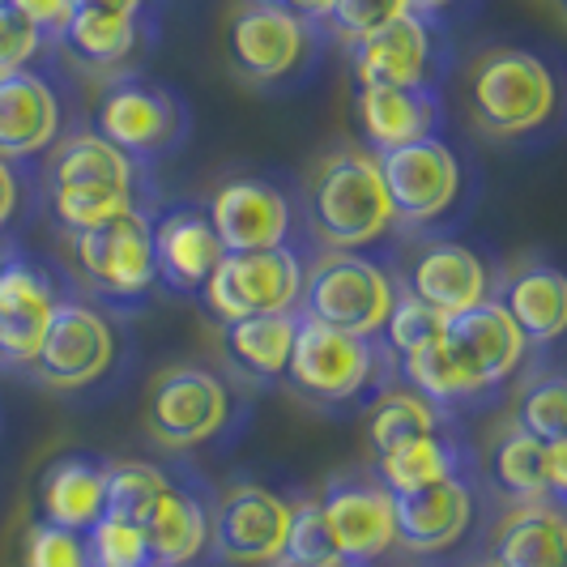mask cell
Masks as SVG:
<instances>
[{
  "label": "cell",
  "instance_id": "obj_26",
  "mask_svg": "<svg viewBox=\"0 0 567 567\" xmlns=\"http://www.w3.org/2000/svg\"><path fill=\"white\" fill-rule=\"evenodd\" d=\"M495 303L508 312L529 346H550L567 324V282L550 265H525L504 278Z\"/></svg>",
  "mask_w": 567,
  "mask_h": 567
},
{
  "label": "cell",
  "instance_id": "obj_11",
  "mask_svg": "<svg viewBox=\"0 0 567 567\" xmlns=\"http://www.w3.org/2000/svg\"><path fill=\"white\" fill-rule=\"evenodd\" d=\"M230 419L227 384L205 368H171L145 401V431L167 449H197Z\"/></svg>",
  "mask_w": 567,
  "mask_h": 567
},
{
  "label": "cell",
  "instance_id": "obj_38",
  "mask_svg": "<svg viewBox=\"0 0 567 567\" xmlns=\"http://www.w3.org/2000/svg\"><path fill=\"white\" fill-rule=\"evenodd\" d=\"M516 431L534 435L538 444H567V384L564 375L538 380L516 405Z\"/></svg>",
  "mask_w": 567,
  "mask_h": 567
},
{
  "label": "cell",
  "instance_id": "obj_14",
  "mask_svg": "<svg viewBox=\"0 0 567 567\" xmlns=\"http://www.w3.org/2000/svg\"><path fill=\"white\" fill-rule=\"evenodd\" d=\"M205 218L218 235L223 252H265L290 244V200L278 184L260 175L227 179L209 205Z\"/></svg>",
  "mask_w": 567,
  "mask_h": 567
},
{
  "label": "cell",
  "instance_id": "obj_30",
  "mask_svg": "<svg viewBox=\"0 0 567 567\" xmlns=\"http://www.w3.org/2000/svg\"><path fill=\"white\" fill-rule=\"evenodd\" d=\"M299 312H274V316H248L223 324V350L239 371L256 380H278L295 346Z\"/></svg>",
  "mask_w": 567,
  "mask_h": 567
},
{
  "label": "cell",
  "instance_id": "obj_28",
  "mask_svg": "<svg viewBox=\"0 0 567 567\" xmlns=\"http://www.w3.org/2000/svg\"><path fill=\"white\" fill-rule=\"evenodd\" d=\"M495 567H567V525L555 504H520L495 534Z\"/></svg>",
  "mask_w": 567,
  "mask_h": 567
},
{
  "label": "cell",
  "instance_id": "obj_15",
  "mask_svg": "<svg viewBox=\"0 0 567 567\" xmlns=\"http://www.w3.org/2000/svg\"><path fill=\"white\" fill-rule=\"evenodd\" d=\"M444 350H449V359H453L456 368L465 371L483 393H491L504 375L520 368V359H525V350H529V341L520 338V329L508 320V312L495 303V299H486V303H474V308H465V312H453L444 316Z\"/></svg>",
  "mask_w": 567,
  "mask_h": 567
},
{
  "label": "cell",
  "instance_id": "obj_20",
  "mask_svg": "<svg viewBox=\"0 0 567 567\" xmlns=\"http://www.w3.org/2000/svg\"><path fill=\"white\" fill-rule=\"evenodd\" d=\"M359 124L375 154L440 137L444 128L440 85H359Z\"/></svg>",
  "mask_w": 567,
  "mask_h": 567
},
{
  "label": "cell",
  "instance_id": "obj_29",
  "mask_svg": "<svg viewBox=\"0 0 567 567\" xmlns=\"http://www.w3.org/2000/svg\"><path fill=\"white\" fill-rule=\"evenodd\" d=\"M453 474H461V449L444 431H426V435L401 440L393 449L375 453V483L389 495L423 491V486L453 478Z\"/></svg>",
  "mask_w": 567,
  "mask_h": 567
},
{
  "label": "cell",
  "instance_id": "obj_13",
  "mask_svg": "<svg viewBox=\"0 0 567 567\" xmlns=\"http://www.w3.org/2000/svg\"><path fill=\"white\" fill-rule=\"evenodd\" d=\"M286 529H290V504L269 486L244 483L223 495L214 508L209 542L218 559L239 567H274L282 559Z\"/></svg>",
  "mask_w": 567,
  "mask_h": 567
},
{
  "label": "cell",
  "instance_id": "obj_9",
  "mask_svg": "<svg viewBox=\"0 0 567 567\" xmlns=\"http://www.w3.org/2000/svg\"><path fill=\"white\" fill-rule=\"evenodd\" d=\"M115 363V329L90 303H60L27 368L48 389H85Z\"/></svg>",
  "mask_w": 567,
  "mask_h": 567
},
{
  "label": "cell",
  "instance_id": "obj_31",
  "mask_svg": "<svg viewBox=\"0 0 567 567\" xmlns=\"http://www.w3.org/2000/svg\"><path fill=\"white\" fill-rule=\"evenodd\" d=\"M56 43L85 69H120L133 60L137 43H142V18L78 9Z\"/></svg>",
  "mask_w": 567,
  "mask_h": 567
},
{
  "label": "cell",
  "instance_id": "obj_50",
  "mask_svg": "<svg viewBox=\"0 0 567 567\" xmlns=\"http://www.w3.org/2000/svg\"><path fill=\"white\" fill-rule=\"evenodd\" d=\"M0 4H4V0H0Z\"/></svg>",
  "mask_w": 567,
  "mask_h": 567
},
{
  "label": "cell",
  "instance_id": "obj_25",
  "mask_svg": "<svg viewBox=\"0 0 567 567\" xmlns=\"http://www.w3.org/2000/svg\"><path fill=\"white\" fill-rule=\"evenodd\" d=\"M137 171L142 167L124 150L103 142L94 128H82V133L60 137L48 150L43 179H48V193H56V188H120V193L137 197Z\"/></svg>",
  "mask_w": 567,
  "mask_h": 567
},
{
  "label": "cell",
  "instance_id": "obj_21",
  "mask_svg": "<svg viewBox=\"0 0 567 567\" xmlns=\"http://www.w3.org/2000/svg\"><path fill=\"white\" fill-rule=\"evenodd\" d=\"M60 99L52 82L34 69L0 78V158H34L60 142Z\"/></svg>",
  "mask_w": 567,
  "mask_h": 567
},
{
  "label": "cell",
  "instance_id": "obj_49",
  "mask_svg": "<svg viewBox=\"0 0 567 567\" xmlns=\"http://www.w3.org/2000/svg\"><path fill=\"white\" fill-rule=\"evenodd\" d=\"M486 567H495V564H486Z\"/></svg>",
  "mask_w": 567,
  "mask_h": 567
},
{
  "label": "cell",
  "instance_id": "obj_24",
  "mask_svg": "<svg viewBox=\"0 0 567 567\" xmlns=\"http://www.w3.org/2000/svg\"><path fill=\"white\" fill-rule=\"evenodd\" d=\"M209 525H214V512L197 491L171 483L137 529L150 546L154 567H193L209 550Z\"/></svg>",
  "mask_w": 567,
  "mask_h": 567
},
{
  "label": "cell",
  "instance_id": "obj_17",
  "mask_svg": "<svg viewBox=\"0 0 567 567\" xmlns=\"http://www.w3.org/2000/svg\"><path fill=\"white\" fill-rule=\"evenodd\" d=\"M320 516L329 525V534L338 542L341 559L350 567H368L380 555H389L398 546V529H393V495L380 483L368 478H341L324 491Z\"/></svg>",
  "mask_w": 567,
  "mask_h": 567
},
{
  "label": "cell",
  "instance_id": "obj_18",
  "mask_svg": "<svg viewBox=\"0 0 567 567\" xmlns=\"http://www.w3.org/2000/svg\"><path fill=\"white\" fill-rule=\"evenodd\" d=\"M405 295H414L440 316L465 312L491 299V269L474 248L456 239H435L405 265Z\"/></svg>",
  "mask_w": 567,
  "mask_h": 567
},
{
  "label": "cell",
  "instance_id": "obj_7",
  "mask_svg": "<svg viewBox=\"0 0 567 567\" xmlns=\"http://www.w3.org/2000/svg\"><path fill=\"white\" fill-rule=\"evenodd\" d=\"M303 256L290 244L265 248V252H227L209 282L200 286L205 308L218 316L223 324L248 320V316H274L299 308L303 290Z\"/></svg>",
  "mask_w": 567,
  "mask_h": 567
},
{
  "label": "cell",
  "instance_id": "obj_48",
  "mask_svg": "<svg viewBox=\"0 0 567 567\" xmlns=\"http://www.w3.org/2000/svg\"><path fill=\"white\" fill-rule=\"evenodd\" d=\"M274 567H295V564H274Z\"/></svg>",
  "mask_w": 567,
  "mask_h": 567
},
{
  "label": "cell",
  "instance_id": "obj_6",
  "mask_svg": "<svg viewBox=\"0 0 567 567\" xmlns=\"http://www.w3.org/2000/svg\"><path fill=\"white\" fill-rule=\"evenodd\" d=\"M94 133L145 167L167 158L188 137V107L167 85L150 78H124L103 90L94 107Z\"/></svg>",
  "mask_w": 567,
  "mask_h": 567
},
{
  "label": "cell",
  "instance_id": "obj_45",
  "mask_svg": "<svg viewBox=\"0 0 567 567\" xmlns=\"http://www.w3.org/2000/svg\"><path fill=\"white\" fill-rule=\"evenodd\" d=\"M269 4H278V9H286V13H295V18L308 22V27L329 22V9H333V0H269Z\"/></svg>",
  "mask_w": 567,
  "mask_h": 567
},
{
  "label": "cell",
  "instance_id": "obj_1",
  "mask_svg": "<svg viewBox=\"0 0 567 567\" xmlns=\"http://www.w3.org/2000/svg\"><path fill=\"white\" fill-rule=\"evenodd\" d=\"M303 209L324 252H368L398 227L375 154L354 145H341L316 163L303 188Z\"/></svg>",
  "mask_w": 567,
  "mask_h": 567
},
{
  "label": "cell",
  "instance_id": "obj_40",
  "mask_svg": "<svg viewBox=\"0 0 567 567\" xmlns=\"http://www.w3.org/2000/svg\"><path fill=\"white\" fill-rule=\"evenodd\" d=\"M401 13H410V0H333L324 27L350 48V43L368 39L375 30H384L389 22H398Z\"/></svg>",
  "mask_w": 567,
  "mask_h": 567
},
{
  "label": "cell",
  "instance_id": "obj_46",
  "mask_svg": "<svg viewBox=\"0 0 567 567\" xmlns=\"http://www.w3.org/2000/svg\"><path fill=\"white\" fill-rule=\"evenodd\" d=\"M78 9H99V13H124V18H142L145 0H73Z\"/></svg>",
  "mask_w": 567,
  "mask_h": 567
},
{
  "label": "cell",
  "instance_id": "obj_4",
  "mask_svg": "<svg viewBox=\"0 0 567 567\" xmlns=\"http://www.w3.org/2000/svg\"><path fill=\"white\" fill-rule=\"evenodd\" d=\"M398 303V286L384 265L368 252H320L303 269V290L295 312L341 333L380 338Z\"/></svg>",
  "mask_w": 567,
  "mask_h": 567
},
{
  "label": "cell",
  "instance_id": "obj_5",
  "mask_svg": "<svg viewBox=\"0 0 567 567\" xmlns=\"http://www.w3.org/2000/svg\"><path fill=\"white\" fill-rule=\"evenodd\" d=\"M69 256L73 269L99 299H142L150 286L158 282L154 269V214L133 205L128 214H120L112 223L94 230L69 235Z\"/></svg>",
  "mask_w": 567,
  "mask_h": 567
},
{
  "label": "cell",
  "instance_id": "obj_35",
  "mask_svg": "<svg viewBox=\"0 0 567 567\" xmlns=\"http://www.w3.org/2000/svg\"><path fill=\"white\" fill-rule=\"evenodd\" d=\"M133 205H137V197L120 193V188H56V193H48L52 223L64 235L103 227V223H112L120 214H128Z\"/></svg>",
  "mask_w": 567,
  "mask_h": 567
},
{
  "label": "cell",
  "instance_id": "obj_42",
  "mask_svg": "<svg viewBox=\"0 0 567 567\" xmlns=\"http://www.w3.org/2000/svg\"><path fill=\"white\" fill-rule=\"evenodd\" d=\"M39 48H43V34L30 27L18 9L0 4V78L13 69H30Z\"/></svg>",
  "mask_w": 567,
  "mask_h": 567
},
{
  "label": "cell",
  "instance_id": "obj_41",
  "mask_svg": "<svg viewBox=\"0 0 567 567\" xmlns=\"http://www.w3.org/2000/svg\"><path fill=\"white\" fill-rule=\"evenodd\" d=\"M27 567H90L85 555V534L60 529V525H30L27 534Z\"/></svg>",
  "mask_w": 567,
  "mask_h": 567
},
{
  "label": "cell",
  "instance_id": "obj_3",
  "mask_svg": "<svg viewBox=\"0 0 567 567\" xmlns=\"http://www.w3.org/2000/svg\"><path fill=\"white\" fill-rule=\"evenodd\" d=\"M384 371H398V363L384 346H375V338L341 333L299 316L282 380L295 398L312 405H350L359 398H375Z\"/></svg>",
  "mask_w": 567,
  "mask_h": 567
},
{
  "label": "cell",
  "instance_id": "obj_34",
  "mask_svg": "<svg viewBox=\"0 0 567 567\" xmlns=\"http://www.w3.org/2000/svg\"><path fill=\"white\" fill-rule=\"evenodd\" d=\"M398 368L405 371V389L423 393V398L435 401L440 410H449V405H465V401L483 398V389H478V384H474V380H470V375H465V371L449 359L444 341H431L426 350L410 354V359H401Z\"/></svg>",
  "mask_w": 567,
  "mask_h": 567
},
{
  "label": "cell",
  "instance_id": "obj_23",
  "mask_svg": "<svg viewBox=\"0 0 567 567\" xmlns=\"http://www.w3.org/2000/svg\"><path fill=\"white\" fill-rule=\"evenodd\" d=\"M491 478L516 504H564L567 495V444H538L534 435L516 431L495 444Z\"/></svg>",
  "mask_w": 567,
  "mask_h": 567
},
{
  "label": "cell",
  "instance_id": "obj_37",
  "mask_svg": "<svg viewBox=\"0 0 567 567\" xmlns=\"http://www.w3.org/2000/svg\"><path fill=\"white\" fill-rule=\"evenodd\" d=\"M380 333H384V350L393 354V363H401V359L426 350L431 341H440L444 316L435 312V308H426V303H419L414 295L398 290V303H393V312H389Z\"/></svg>",
  "mask_w": 567,
  "mask_h": 567
},
{
  "label": "cell",
  "instance_id": "obj_51",
  "mask_svg": "<svg viewBox=\"0 0 567 567\" xmlns=\"http://www.w3.org/2000/svg\"><path fill=\"white\" fill-rule=\"evenodd\" d=\"M0 256H4V252H0Z\"/></svg>",
  "mask_w": 567,
  "mask_h": 567
},
{
  "label": "cell",
  "instance_id": "obj_22",
  "mask_svg": "<svg viewBox=\"0 0 567 567\" xmlns=\"http://www.w3.org/2000/svg\"><path fill=\"white\" fill-rule=\"evenodd\" d=\"M223 244L209 227L205 209H171L154 223V269L158 282H167L179 295H197L209 282V274L223 260Z\"/></svg>",
  "mask_w": 567,
  "mask_h": 567
},
{
  "label": "cell",
  "instance_id": "obj_43",
  "mask_svg": "<svg viewBox=\"0 0 567 567\" xmlns=\"http://www.w3.org/2000/svg\"><path fill=\"white\" fill-rule=\"evenodd\" d=\"M4 4H9V9H18V13H22L30 27L43 34V39H60L64 27L73 22V13H78V4H73V0H4Z\"/></svg>",
  "mask_w": 567,
  "mask_h": 567
},
{
  "label": "cell",
  "instance_id": "obj_16",
  "mask_svg": "<svg viewBox=\"0 0 567 567\" xmlns=\"http://www.w3.org/2000/svg\"><path fill=\"white\" fill-rule=\"evenodd\" d=\"M60 308L56 274L27 256H0V359L27 368Z\"/></svg>",
  "mask_w": 567,
  "mask_h": 567
},
{
  "label": "cell",
  "instance_id": "obj_36",
  "mask_svg": "<svg viewBox=\"0 0 567 567\" xmlns=\"http://www.w3.org/2000/svg\"><path fill=\"white\" fill-rule=\"evenodd\" d=\"M278 564H295V567H350L341 559L338 542L329 534L324 516H320V504L308 499L299 508H290V529H286V546Z\"/></svg>",
  "mask_w": 567,
  "mask_h": 567
},
{
  "label": "cell",
  "instance_id": "obj_10",
  "mask_svg": "<svg viewBox=\"0 0 567 567\" xmlns=\"http://www.w3.org/2000/svg\"><path fill=\"white\" fill-rule=\"evenodd\" d=\"M312 30L269 0H244L230 13L227 27V56L239 78L252 85H278L286 82L312 48Z\"/></svg>",
  "mask_w": 567,
  "mask_h": 567
},
{
  "label": "cell",
  "instance_id": "obj_8",
  "mask_svg": "<svg viewBox=\"0 0 567 567\" xmlns=\"http://www.w3.org/2000/svg\"><path fill=\"white\" fill-rule=\"evenodd\" d=\"M375 167L384 179L393 218L410 223V227L444 218L461 197V158L444 137L384 150V154H375Z\"/></svg>",
  "mask_w": 567,
  "mask_h": 567
},
{
  "label": "cell",
  "instance_id": "obj_12",
  "mask_svg": "<svg viewBox=\"0 0 567 567\" xmlns=\"http://www.w3.org/2000/svg\"><path fill=\"white\" fill-rule=\"evenodd\" d=\"M440 27L414 9L350 43V69L359 85H440Z\"/></svg>",
  "mask_w": 567,
  "mask_h": 567
},
{
  "label": "cell",
  "instance_id": "obj_44",
  "mask_svg": "<svg viewBox=\"0 0 567 567\" xmlns=\"http://www.w3.org/2000/svg\"><path fill=\"white\" fill-rule=\"evenodd\" d=\"M18 205H22V179H18L9 158H0V230L13 223Z\"/></svg>",
  "mask_w": 567,
  "mask_h": 567
},
{
  "label": "cell",
  "instance_id": "obj_47",
  "mask_svg": "<svg viewBox=\"0 0 567 567\" xmlns=\"http://www.w3.org/2000/svg\"><path fill=\"white\" fill-rule=\"evenodd\" d=\"M449 4H456V0H410V9H414V13H426V18H435V13H444Z\"/></svg>",
  "mask_w": 567,
  "mask_h": 567
},
{
  "label": "cell",
  "instance_id": "obj_39",
  "mask_svg": "<svg viewBox=\"0 0 567 567\" xmlns=\"http://www.w3.org/2000/svg\"><path fill=\"white\" fill-rule=\"evenodd\" d=\"M85 555H90V567H154L142 529L112 516H99L85 529Z\"/></svg>",
  "mask_w": 567,
  "mask_h": 567
},
{
  "label": "cell",
  "instance_id": "obj_19",
  "mask_svg": "<svg viewBox=\"0 0 567 567\" xmlns=\"http://www.w3.org/2000/svg\"><path fill=\"white\" fill-rule=\"evenodd\" d=\"M470 520H474V491L465 483V474L393 495V529L401 546L414 555H435L456 546L470 534Z\"/></svg>",
  "mask_w": 567,
  "mask_h": 567
},
{
  "label": "cell",
  "instance_id": "obj_33",
  "mask_svg": "<svg viewBox=\"0 0 567 567\" xmlns=\"http://www.w3.org/2000/svg\"><path fill=\"white\" fill-rule=\"evenodd\" d=\"M171 486L167 470L150 461H107L103 470V516L142 525L145 512L158 504V495Z\"/></svg>",
  "mask_w": 567,
  "mask_h": 567
},
{
  "label": "cell",
  "instance_id": "obj_27",
  "mask_svg": "<svg viewBox=\"0 0 567 567\" xmlns=\"http://www.w3.org/2000/svg\"><path fill=\"white\" fill-rule=\"evenodd\" d=\"M103 470L107 461L85 453L56 456L39 483V508L48 525L85 534L103 516Z\"/></svg>",
  "mask_w": 567,
  "mask_h": 567
},
{
  "label": "cell",
  "instance_id": "obj_2",
  "mask_svg": "<svg viewBox=\"0 0 567 567\" xmlns=\"http://www.w3.org/2000/svg\"><path fill=\"white\" fill-rule=\"evenodd\" d=\"M559 85L525 48H486L465 64V107L486 137H529L555 115Z\"/></svg>",
  "mask_w": 567,
  "mask_h": 567
},
{
  "label": "cell",
  "instance_id": "obj_32",
  "mask_svg": "<svg viewBox=\"0 0 567 567\" xmlns=\"http://www.w3.org/2000/svg\"><path fill=\"white\" fill-rule=\"evenodd\" d=\"M426 431H444V410L435 401H426L423 393L414 389H380L371 398L368 410V440L375 453L393 449L401 440H414V435H426Z\"/></svg>",
  "mask_w": 567,
  "mask_h": 567
}]
</instances>
